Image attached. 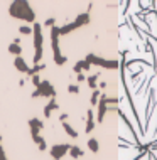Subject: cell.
<instances>
[{"mask_svg":"<svg viewBox=\"0 0 157 160\" xmlns=\"http://www.w3.org/2000/svg\"><path fill=\"white\" fill-rule=\"evenodd\" d=\"M32 84H34L36 88H37L39 84H41V78H39L37 74H34V76H32Z\"/></svg>","mask_w":157,"mask_h":160,"instance_id":"18","label":"cell"},{"mask_svg":"<svg viewBox=\"0 0 157 160\" xmlns=\"http://www.w3.org/2000/svg\"><path fill=\"white\" fill-rule=\"evenodd\" d=\"M95 128V121H93V111H88V125H86V132H91Z\"/></svg>","mask_w":157,"mask_h":160,"instance_id":"11","label":"cell"},{"mask_svg":"<svg viewBox=\"0 0 157 160\" xmlns=\"http://www.w3.org/2000/svg\"><path fill=\"white\" fill-rule=\"evenodd\" d=\"M0 160H7L5 159V155H4V150H2V148H0Z\"/></svg>","mask_w":157,"mask_h":160,"instance_id":"24","label":"cell"},{"mask_svg":"<svg viewBox=\"0 0 157 160\" xmlns=\"http://www.w3.org/2000/svg\"><path fill=\"white\" fill-rule=\"evenodd\" d=\"M69 147L71 145H54V147L51 148V157H53V160H61L63 155H66L69 152Z\"/></svg>","mask_w":157,"mask_h":160,"instance_id":"3","label":"cell"},{"mask_svg":"<svg viewBox=\"0 0 157 160\" xmlns=\"http://www.w3.org/2000/svg\"><path fill=\"white\" fill-rule=\"evenodd\" d=\"M19 30H21V34H26V35H27V34H32V29H31L29 25H21Z\"/></svg>","mask_w":157,"mask_h":160,"instance_id":"17","label":"cell"},{"mask_svg":"<svg viewBox=\"0 0 157 160\" xmlns=\"http://www.w3.org/2000/svg\"><path fill=\"white\" fill-rule=\"evenodd\" d=\"M34 98L37 96H51V98H54L56 96V88L49 83V81H41V84L36 88V91L32 93Z\"/></svg>","mask_w":157,"mask_h":160,"instance_id":"2","label":"cell"},{"mask_svg":"<svg viewBox=\"0 0 157 160\" xmlns=\"http://www.w3.org/2000/svg\"><path fill=\"white\" fill-rule=\"evenodd\" d=\"M83 79H85V76H83V74L80 73V74H78V81H83Z\"/></svg>","mask_w":157,"mask_h":160,"instance_id":"25","label":"cell"},{"mask_svg":"<svg viewBox=\"0 0 157 160\" xmlns=\"http://www.w3.org/2000/svg\"><path fill=\"white\" fill-rule=\"evenodd\" d=\"M58 103H56V100L54 98H51V101H49L48 105H46V108H44V116L46 118H49L51 116V111H54V110H58Z\"/></svg>","mask_w":157,"mask_h":160,"instance_id":"5","label":"cell"},{"mask_svg":"<svg viewBox=\"0 0 157 160\" xmlns=\"http://www.w3.org/2000/svg\"><path fill=\"white\" fill-rule=\"evenodd\" d=\"M59 120H61V121H63V123H64V121L68 120V115H66V113H63V115H61V116H59Z\"/></svg>","mask_w":157,"mask_h":160,"instance_id":"23","label":"cell"},{"mask_svg":"<svg viewBox=\"0 0 157 160\" xmlns=\"http://www.w3.org/2000/svg\"><path fill=\"white\" fill-rule=\"evenodd\" d=\"M54 24H56L54 17H53V19H48V20H46V25H49V27H54Z\"/></svg>","mask_w":157,"mask_h":160,"instance_id":"20","label":"cell"},{"mask_svg":"<svg viewBox=\"0 0 157 160\" xmlns=\"http://www.w3.org/2000/svg\"><path fill=\"white\" fill-rule=\"evenodd\" d=\"M69 155H71L73 159H80L83 155V152L80 150V147H73V145H71V147H69Z\"/></svg>","mask_w":157,"mask_h":160,"instance_id":"9","label":"cell"},{"mask_svg":"<svg viewBox=\"0 0 157 160\" xmlns=\"http://www.w3.org/2000/svg\"><path fill=\"white\" fill-rule=\"evenodd\" d=\"M29 127L31 128H37V130H42L44 123H42L41 120H37V118H32V120H29Z\"/></svg>","mask_w":157,"mask_h":160,"instance_id":"10","label":"cell"},{"mask_svg":"<svg viewBox=\"0 0 157 160\" xmlns=\"http://www.w3.org/2000/svg\"><path fill=\"white\" fill-rule=\"evenodd\" d=\"M42 69H44V66H42V64H41V66H36L34 67V69H29V76H34V74H37V73H39V71H42Z\"/></svg>","mask_w":157,"mask_h":160,"instance_id":"15","label":"cell"},{"mask_svg":"<svg viewBox=\"0 0 157 160\" xmlns=\"http://www.w3.org/2000/svg\"><path fill=\"white\" fill-rule=\"evenodd\" d=\"M88 20H90V17H88V13H83V15H80L78 19H76V25L80 27V25H83V24H88Z\"/></svg>","mask_w":157,"mask_h":160,"instance_id":"12","label":"cell"},{"mask_svg":"<svg viewBox=\"0 0 157 160\" xmlns=\"http://www.w3.org/2000/svg\"><path fill=\"white\" fill-rule=\"evenodd\" d=\"M15 67H17V71H21V73H26L27 74L29 73V66H27V62L22 59L21 56L15 59Z\"/></svg>","mask_w":157,"mask_h":160,"instance_id":"6","label":"cell"},{"mask_svg":"<svg viewBox=\"0 0 157 160\" xmlns=\"http://www.w3.org/2000/svg\"><path fill=\"white\" fill-rule=\"evenodd\" d=\"M96 100H98V91H95V93H93V96H91V103L95 105V103H96Z\"/></svg>","mask_w":157,"mask_h":160,"instance_id":"22","label":"cell"},{"mask_svg":"<svg viewBox=\"0 0 157 160\" xmlns=\"http://www.w3.org/2000/svg\"><path fill=\"white\" fill-rule=\"evenodd\" d=\"M32 34H34V49L39 51V49H42V32H41V25L39 24H34Z\"/></svg>","mask_w":157,"mask_h":160,"instance_id":"4","label":"cell"},{"mask_svg":"<svg viewBox=\"0 0 157 160\" xmlns=\"http://www.w3.org/2000/svg\"><path fill=\"white\" fill-rule=\"evenodd\" d=\"M88 147L91 152H98V142L95 138H91V140H88Z\"/></svg>","mask_w":157,"mask_h":160,"instance_id":"14","label":"cell"},{"mask_svg":"<svg viewBox=\"0 0 157 160\" xmlns=\"http://www.w3.org/2000/svg\"><path fill=\"white\" fill-rule=\"evenodd\" d=\"M9 12H10L12 17L26 20V22H34V19H36V13L31 8L29 2H14L10 5V8H9Z\"/></svg>","mask_w":157,"mask_h":160,"instance_id":"1","label":"cell"},{"mask_svg":"<svg viewBox=\"0 0 157 160\" xmlns=\"http://www.w3.org/2000/svg\"><path fill=\"white\" fill-rule=\"evenodd\" d=\"M9 52L19 56V54L22 52V49H21V46H19V44H10V46H9Z\"/></svg>","mask_w":157,"mask_h":160,"instance_id":"13","label":"cell"},{"mask_svg":"<svg viewBox=\"0 0 157 160\" xmlns=\"http://www.w3.org/2000/svg\"><path fill=\"white\" fill-rule=\"evenodd\" d=\"M63 128H64V132H66V133H68L69 137H71V138H76V137H78V133H76V130H75L73 127H69V125L66 123V121L63 123Z\"/></svg>","mask_w":157,"mask_h":160,"instance_id":"8","label":"cell"},{"mask_svg":"<svg viewBox=\"0 0 157 160\" xmlns=\"http://www.w3.org/2000/svg\"><path fill=\"white\" fill-rule=\"evenodd\" d=\"M32 140H34L36 145H39V150H46V148H48V145H46V140H44L42 137H39V135H37V137H32Z\"/></svg>","mask_w":157,"mask_h":160,"instance_id":"7","label":"cell"},{"mask_svg":"<svg viewBox=\"0 0 157 160\" xmlns=\"http://www.w3.org/2000/svg\"><path fill=\"white\" fill-rule=\"evenodd\" d=\"M95 83H96V76H91V78H88V84L91 88H95Z\"/></svg>","mask_w":157,"mask_h":160,"instance_id":"19","label":"cell"},{"mask_svg":"<svg viewBox=\"0 0 157 160\" xmlns=\"http://www.w3.org/2000/svg\"><path fill=\"white\" fill-rule=\"evenodd\" d=\"M54 61H56L58 66H61V64H64V62L68 61V57H64V56H58V57H54Z\"/></svg>","mask_w":157,"mask_h":160,"instance_id":"16","label":"cell"},{"mask_svg":"<svg viewBox=\"0 0 157 160\" xmlns=\"http://www.w3.org/2000/svg\"><path fill=\"white\" fill-rule=\"evenodd\" d=\"M68 89H69V93H78V91H80V88L78 86H69Z\"/></svg>","mask_w":157,"mask_h":160,"instance_id":"21","label":"cell"}]
</instances>
